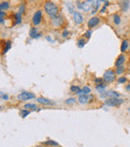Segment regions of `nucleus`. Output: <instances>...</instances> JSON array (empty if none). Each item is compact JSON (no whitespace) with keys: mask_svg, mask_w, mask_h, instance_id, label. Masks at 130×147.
<instances>
[{"mask_svg":"<svg viewBox=\"0 0 130 147\" xmlns=\"http://www.w3.org/2000/svg\"><path fill=\"white\" fill-rule=\"evenodd\" d=\"M100 98H111V97H120V94H119L118 92H116V91L114 90H105L103 91L102 93L100 94V96H99Z\"/></svg>","mask_w":130,"mask_h":147,"instance_id":"nucleus-10","label":"nucleus"},{"mask_svg":"<svg viewBox=\"0 0 130 147\" xmlns=\"http://www.w3.org/2000/svg\"><path fill=\"white\" fill-rule=\"evenodd\" d=\"M43 145H47V146H59V143H57L56 141H53V140H48V141L43 142Z\"/></svg>","mask_w":130,"mask_h":147,"instance_id":"nucleus-25","label":"nucleus"},{"mask_svg":"<svg viewBox=\"0 0 130 147\" xmlns=\"http://www.w3.org/2000/svg\"><path fill=\"white\" fill-rule=\"evenodd\" d=\"M91 35H92V31H91V29L90 30H87V31L84 33V37L87 38V39H90Z\"/></svg>","mask_w":130,"mask_h":147,"instance_id":"nucleus-33","label":"nucleus"},{"mask_svg":"<svg viewBox=\"0 0 130 147\" xmlns=\"http://www.w3.org/2000/svg\"><path fill=\"white\" fill-rule=\"evenodd\" d=\"M42 21V11L41 10H37L36 12H34L33 16H32V23L34 26L40 25Z\"/></svg>","mask_w":130,"mask_h":147,"instance_id":"nucleus-7","label":"nucleus"},{"mask_svg":"<svg viewBox=\"0 0 130 147\" xmlns=\"http://www.w3.org/2000/svg\"><path fill=\"white\" fill-rule=\"evenodd\" d=\"M95 89H96L98 92L102 93L103 91H105V89H106V83H100V84H96V87H95Z\"/></svg>","mask_w":130,"mask_h":147,"instance_id":"nucleus-20","label":"nucleus"},{"mask_svg":"<svg viewBox=\"0 0 130 147\" xmlns=\"http://www.w3.org/2000/svg\"><path fill=\"white\" fill-rule=\"evenodd\" d=\"M112 19H113V23H114V25H116V26L120 25V23H121V17H120V15H119V14H117V13L113 14Z\"/></svg>","mask_w":130,"mask_h":147,"instance_id":"nucleus-18","label":"nucleus"},{"mask_svg":"<svg viewBox=\"0 0 130 147\" xmlns=\"http://www.w3.org/2000/svg\"><path fill=\"white\" fill-rule=\"evenodd\" d=\"M25 109H27V110H30V111H34V110H39L37 108V105L36 104H34V103H26V104H24V106H23Z\"/></svg>","mask_w":130,"mask_h":147,"instance_id":"nucleus-15","label":"nucleus"},{"mask_svg":"<svg viewBox=\"0 0 130 147\" xmlns=\"http://www.w3.org/2000/svg\"><path fill=\"white\" fill-rule=\"evenodd\" d=\"M22 21V17H21V14L20 13H15L14 14V24L17 25V24H20Z\"/></svg>","mask_w":130,"mask_h":147,"instance_id":"nucleus-21","label":"nucleus"},{"mask_svg":"<svg viewBox=\"0 0 130 147\" xmlns=\"http://www.w3.org/2000/svg\"><path fill=\"white\" fill-rule=\"evenodd\" d=\"M94 81H95V83H96V84H100V83L104 82V81H103V78H96Z\"/></svg>","mask_w":130,"mask_h":147,"instance_id":"nucleus-37","label":"nucleus"},{"mask_svg":"<svg viewBox=\"0 0 130 147\" xmlns=\"http://www.w3.org/2000/svg\"><path fill=\"white\" fill-rule=\"evenodd\" d=\"M0 110H1V106H0Z\"/></svg>","mask_w":130,"mask_h":147,"instance_id":"nucleus-46","label":"nucleus"},{"mask_svg":"<svg viewBox=\"0 0 130 147\" xmlns=\"http://www.w3.org/2000/svg\"><path fill=\"white\" fill-rule=\"evenodd\" d=\"M46 39H47V41H51V42H53V40H52V38H51V37H49V36H46Z\"/></svg>","mask_w":130,"mask_h":147,"instance_id":"nucleus-39","label":"nucleus"},{"mask_svg":"<svg viewBox=\"0 0 130 147\" xmlns=\"http://www.w3.org/2000/svg\"><path fill=\"white\" fill-rule=\"evenodd\" d=\"M124 71H125V67L122 65V66L116 67V70H115V72H116V74H122Z\"/></svg>","mask_w":130,"mask_h":147,"instance_id":"nucleus-30","label":"nucleus"},{"mask_svg":"<svg viewBox=\"0 0 130 147\" xmlns=\"http://www.w3.org/2000/svg\"><path fill=\"white\" fill-rule=\"evenodd\" d=\"M30 2H33V1H35V0H29Z\"/></svg>","mask_w":130,"mask_h":147,"instance_id":"nucleus-42","label":"nucleus"},{"mask_svg":"<svg viewBox=\"0 0 130 147\" xmlns=\"http://www.w3.org/2000/svg\"><path fill=\"white\" fill-rule=\"evenodd\" d=\"M126 90H127V91H130V84H129V85H127V86H126Z\"/></svg>","mask_w":130,"mask_h":147,"instance_id":"nucleus-40","label":"nucleus"},{"mask_svg":"<svg viewBox=\"0 0 130 147\" xmlns=\"http://www.w3.org/2000/svg\"><path fill=\"white\" fill-rule=\"evenodd\" d=\"M119 7L122 10L123 12L128 11V9L130 8V0H119L118 2Z\"/></svg>","mask_w":130,"mask_h":147,"instance_id":"nucleus-14","label":"nucleus"},{"mask_svg":"<svg viewBox=\"0 0 130 147\" xmlns=\"http://www.w3.org/2000/svg\"><path fill=\"white\" fill-rule=\"evenodd\" d=\"M51 24L53 27L60 28L64 24V18L61 16V14H58L57 16L51 18Z\"/></svg>","mask_w":130,"mask_h":147,"instance_id":"nucleus-5","label":"nucleus"},{"mask_svg":"<svg viewBox=\"0 0 130 147\" xmlns=\"http://www.w3.org/2000/svg\"><path fill=\"white\" fill-rule=\"evenodd\" d=\"M116 79V72H114L113 69H107L103 74V81L106 84H110V83L114 82Z\"/></svg>","mask_w":130,"mask_h":147,"instance_id":"nucleus-2","label":"nucleus"},{"mask_svg":"<svg viewBox=\"0 0 130 147\" xmlns=\"http://www.w3.org/2000/svg\"><path fill=\"white\" fill-rule=\"evenodd\" d=\"M94 99L93 95H89V94H82L79 95L78 98V102L81 104V105H86V104L91 103V101Z\"/></svg>","mask_w":130,"mask_h":147,"instance_id":"nucleus-6","label":"nucleus"},{"mask_svg":"<svg viewBox=\"0 0 130 147\" xmlns=\"http://www.w3.org/2000/svg\"><path fill=\"white\" fill-rule=\"evenodd\" d=\"M129 33H130V27H129Z\"/></svg>","mask_w":130,"mask_h":147,"instance_id":"nucleus-44","label":"nucleus"},{"mask_svg":"<svg viewBox=\"0 0 130 147\" xmlns=\"http://www.w3.org/2000/svg\"><path fill=\"white\" fill-rule=\"evenodd\" d=\"M118 83H125L127 81V78L126 77H120V78H118Z\"/></svg>","mask_w":130,"mask_h":147,"instance_id":"nucleus-36","label":"nucleus"},{"mask_svg":"<svg viewBox=\"0 0 130 147\" xmlns=\"http://www.w3.org/2000/svg\"><path fill=\"white\" fill-rule=\"evenodd\" d=\"M24 12H25V4H21L19 7V10H18V13H20L22 15Z\"/></svg>","mask_w":130,"mask_h":147,"instance_id":"nucleus-32","label":"nucleus"},{"mask_svg":"<svg viewBox=\"0 0 130 147\" xmlns=\"http://www.w3.org/2000/svg\"><path fill=\"white\" fill-rule=\"evenodd\" d=\"M93 3H94V0H85V1H83V2L77 1L76 4H77L78 9L83 10L84 12H88V11H91V9H92Z\"/></svg>","mask_w":130,"mask_h":147,"instance_id":"nucleus-4","label":"nucleus"},{"mask_svg":"<svg viewBox=\"0 0 130 147\" xmlns=\"http://www.w3.org/2000/svg\"><path fill=\"white\" fill-rule=\"evenodd\" d=\"M108 6H109V2H108V1H107V2H105V3H104V5H103V7H102V9L100 10V13H104V12H105V10L107 9V7H108Z\"/></svg>","mask_w":130,"mask_h":147,"instance_id":"nucleus-34","label":"nucleus"},{"mask_svg":"<svg viewBox=\"0 0 130 147\" xmlns=\"http://www.w3.org/2000/svg\"><path fill=\"white\" fill-rule=\"evenodd\" d=\"M11 48V41H6L5 42V46H4V49H3V53L5 54V53H7L8 52V50Z\"/></svg>","mask_w":130,"mask_h":147,"instance_id":"nucleus-26","label":"nucleus"},{"mask_svg":"<svg viewBox=\"0 0 130 147\" xmlns=\"http://www.w3.org/2000/svg\"><path fill=\"white\" fill-rule=\"evenodd\" d=\"M5 17H6V12L3 11V10H1V11H0V24L4 23Z\"/></svg>","mask_w":130,"mask_h":147,"instance_id":"nucleus-29","label":"nucleus"},{"mask_svg":"<svg viewBox=\"0 0 130 147\" xmlns=\"http://www.w3.org/2000/svg\"><path fill=\"white\" fill-rule=\"evenodd\" d=\"M101 22V19L99 17H97V16H93V17H91L90 19L87 21V26H88L89 28H94L96 27V26H98L99 24H100Z\"/></svg>","mask_w":130,"mask_h":147,"instance_id":"nucleus-11","label":"nucleus"},{"mask_svg":"<svg viewBox=\"0 0 130 147\" xmlns=\"http://www.w3.org/2000/svg\"><path fill=\"white\" fill-rule=\"evenodd\" d=\"M91 89L89 86H84L82 89H81V95L82 94H90Z\"/></svg>","mask_w":130,"mask_h":147,"instance_id":"nucleus-27","label":"nucleus"},{"mask_svg":"<svg viewBox=\"0 0 130 147\" xmlns=\"http://www.w3.org/2000/svg\"><path fill=\"white\" fill-rule=\"evenodd\" d=\"M0 97H1L3 100H8V99H9V96H8V95H6V94H2V95H0Z\"/></svg>","mask_w":130,"mask_h":147,"instance_id":"nucleus-38","label":"nucleus"},{"mask_svg":"<svg viewBox=\"0 0 130 147\" xmlns=\"http://www.w3.org/2000/svg\"><path fill=\"white\" fill-rule=\"evenodd\" d=\"M129 48V41L127 39H124L122 41V43H121V47H120V50L121 52H125V51H127Z\"/></svg>","mask_w":130,"mask_h":147,"instance_id":"nucleus-17","label":"nucleus"},{"mask_svg":"<svg viewBox=\"0 0 130 147\" xmlns=\"http://www.w3.org/2000/svg\"><path fill=\"white\" fill-rule=\"evenodd\" d=\"M44 11L50 18H53L59 14V7L54 2L48 0L44 3Z\"/></svg>","mask_w":130,"mask_h":147,"instance_id":"nucleus-1","label":"nucleus"},{"mask_svg":"<svg viewBox=\"0 0 130 147\" xmlns=\"http://www.w3.org/2000/svg\"><path fill=\"white\" fill-rule=\"evenodd\" d=\"M98 1H100V2H107V1H109V0H98Z\"/></svg>","mask_w":130,"mask_h":147,"instance_id":"nucleus-41","label":"nucleus"},{"mask_svg":"<svg viewBox=\"0 0 130 147\" xmlns=\"http://www.w3.org/2000/svg\"><path fill=\"white\" fill-rule=\"evenodd\" d=\"M75 103H76V99L75 98H68V99L65 100V104L66 105H73Z\"/></svg>","mask_w":130,"mask_h":147,"instance_id":"nucleus-28","label":"nucleus"},{"mask_svg":"<svg viewBox=\"0 0 130 147\" xmlns=\"http://www.w3.org/2000/svg\"><path fill=\"white\" fill-rule=\"evenodd\" d=\"M124 62H125V56L124 55H120V56L116 59V61H115V66L116 67L122 66V65L124 64Z\"/></svg>","mask_w":130,"mask_h":147,"instance_id":"nucleus-16","label":"nucleus"},{"mask_svg":"<svg viewBox=\"0 0 130 147\" xmlns=\"http://www.w3.org/2000/svg\"><path fill=\"white\" fill-rule=\"evenodd\" d=\"M128 111H129V113H130V107L128 108Z\"/></svg>","mask_w":130,"mask_h":147,"instance_id":"nucleus-43","label":"nucleus"},{"mask_svg":"<svg viewBox=\"0 0 130 147\" xmlns=\"http://www.w3.org/2000/svg\"><path fill=\"white\" fill-rule=\"evenodd\" d=\"M85 44H86V39H84V38H80V39L77 41V47L83 48Z\"/></svg>","mask_w":130,"mask_h":147,"instance_id":"nucleus-24","label":"nucleus"},{"mask_svg":"<svg viewBox=\"0 0 130 147\" xmlns=\"http://www.w3.org/2000/svg\"><path fill=\"white\" fill-rule=\"evenodd\" d=\"M35 98V94L32 92H22L20 94L17 95V99L19 101H26V100H30V99H33Z\"/></svg>","mask_w":130,"mask_h":147,"instance_id":"nucleus-8","label":"nucleus"},{"mask_svg":"<svg viewBox=\"0 0 130 147\" xmlns=\"http://www.w3.org/2000/svg\"><path fill=\"white\" fill-rule=\"evenodd\" d=\"M30 110H27V109H25V108H24V109H22V110H20V112H19V114H20V116H21L22 118H25L26 116H28L30 114Z\"/></svg>","mask_w":130,"mask_h":147,"instance_id":"nucleus-23","label":"nucleus"},{"mask_svg":"<svg viewBox=\"0 0 130 147\" xmlns=\"http://www.w3.org/2000/svg\"><path fill=\"white\" fill-rule=\"evenodd\" d=\"M66 6H68V7H67V8H68V11H69V13H71V14H72L73 12L75 11V10H74V5H73L72 3H67V4H66Z\"/></svg>","mask_w":130,"mask_h":147,"instance_id":"nucleus-31","label":"nucleus"},{"mask_svg":"<svg viewBox=\"0 0 130 147\" xmlns=\"http://www.w3.org/2000/svg\"><path fill=\"white\" fill-rule=\"evenodd\" d=\"M0 11H1V7H0Z\"/></svg>","mask_w":130,"mask_h":147,"instance_id":"nucleus-45","label":"nucleus"},{"mask_svg":"<svg viewBox=\"0 0 130 147\" xmlns=\"http://www.w3.org/2000/svg\"><path fill=\"white\" fill-rule=\"evenodd\" d=\"M69 35H70V32H69L68 30H64L63 33H62V37L63 38H67Z\"/></svg>","mask_w":130,"mask_h":147,"instance_id":"nucleus-35","label":"nucleus"},{"mask_svg":"<svg viewBox=\"0 0 130 147\" xmlns=\"http://www.w3.org/2000/svg\"><path fill=\"white\" fill-rule=\"evenodd\" d=\"M0 7H1V10H3V11H6V10L9 9V7H10L9 2L3 1L2 3H0Z\"/></svg>","mask_w":130,"mask_h":147,"instance_id":"nucleus-22","label":"nucleus"},{"mask_svg":"<svg viewBox=\"0 0 130 147\" xmlns=\"http://www.w3.org/2000/svg\"><path fill=\"white\" fill-rule=\"evenodd\" d=\"M70 91L74 94H77V95H81V88L77 85H72L70 87Z\"/></svg>","mask_w":130,"mask_h":147,"instance_id":"nucleus-19","label":"nucleus"},{"mask_svg":"<svg viewBox=\"0 0 130 147\" xmlns=\"http://www.w3.org/2000/svg\"><path fill=\"white\" fill-rule=\"evenodd\" d=\"M72 18H73V21L76 25H81L84 21V17L83 15L80 13L79 11H74L72 13Z\"/></svg>","mask_w":130,"mask_h":147,"instance_id":"nucleus-9","label":"nucleus"},{"mask_svg":"<svg viewBox=\"0 0 130 147\" xmlns=\"http://www.w3.org/2000/svg\"><path fill=\"white\" fill-rule=\"evenodd\" d=\"M29 36L31 38H33V39H39L40 37H42V33L38 31L36 27H32V28H30Z\"/></svg>","mask_w":130,"mask_h":147,"instance_id":"nucleus-13","label":"nucleus"},{"mask_svg":"<svg viewBox=\"0 0 130 147\" xmlns=\"http://www.w3.org/2000/svg\"><path fill=\"white\" fill-rule=\"evenodd\" d=\"M124 101L125 100L120 97H111V98H107L104 103L105 105L109 106V107H117V106L124 103Z\"/></svg>","mask_w":130,"mask_h":147,"instance_id":"nucleus-3","label":"nucleus"},{"mask_svg":"<svg viewBox=\"0 0 130 147\" xmlns=\"http://www.w3.org/2000/svg\"><path fill=\"white\" fill-rule=\"evenodd\" d=\"M37 102L41 104V105H44V106H54L55 105V102L52 101V100H50V99H48V98H45V97L37 98Z\"/></svg>","mask_w":130,"mask_h":147,"instance_id":"nucleus-12","label":"nucleus"}]
</instances>
